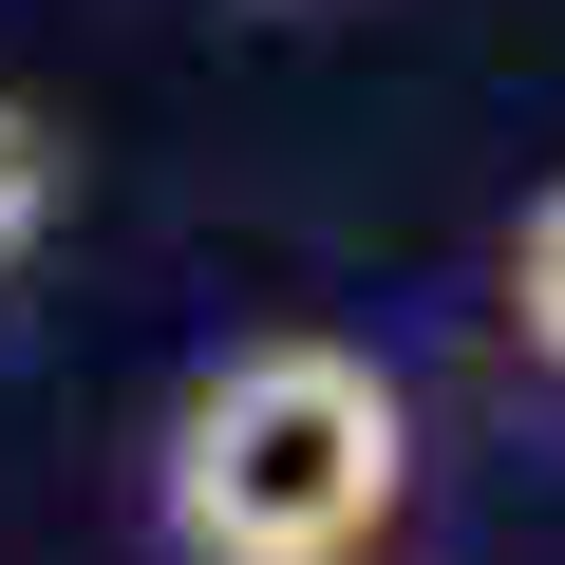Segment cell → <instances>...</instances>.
Returning a JSON list of instances; mask_svg holds the SVG:
<instances>
[{
    "label": "cell",
    "mask_w": 565,
    "mask_h": 565,
    "mask_svg": "<svg viewBox=\"0 0 565 565\" xmlns=\"http://www.w3.org/2000/svg\"><path fill=\"white\" fill-rule=\"evenodd\" d=\"M57 189H76L57 114H39V95H0V264H39V245H57Z\"/></svg>",
    "instance_id": "cell-2"
},
{
    "label": "cell",
    "mask_w": 565,
    "mask_h": 565,
    "mask_svg": "<svg viewBox=\"0 0 565 565\" xmlns=\"http://www.w3.org/2000/svg\"><path fill=\"white\" fill-rule=\"evenodd\" d=\"M396 490H415V415H396V377L359 340L207 359L170 396V471H151L189 565H377Z\"/></svg>",
    "instance_id": "cell-1"
},
{
    "label": "cell",
    "mask_w": 565,
    "mask_h": 565,
    "mask_svg": "<svg viewBox=\"0 0 565 565\" xmlns=\"http://www.w3.org/2000/svg\"><path fill=\"white\" fill-rule=\"evenodd\" d=\"M509 321H527V359L565 377V170L527 189V226H509Z\"/></svg>",
    "instance_id": "cell-3"
}]
</instances>
